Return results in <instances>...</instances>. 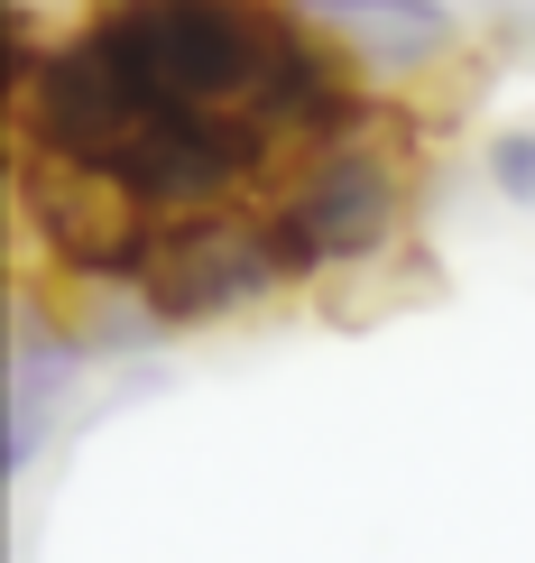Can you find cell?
Returning a JSON list of instances; mask_svg holds the SVG:
<instances>
[{
	"label": "cell",
	"instance_id": "6da1fadb",
	"mask_svg": "<svg viewBox=\"0 0 535 563\" xmlns=\"http://www.w3.org/2000/svg\"><path fill=\"white\" fill-rule=\"evenodd\" d=\"M398 121H360L352 139L314 148L305 167L268 195V241L287 260V287L305 277H342V268H369L406 222V157L388 148Z\"/></svg>",
	"mask_w": 535,
	"mask_h": 563
},
{
	"label": "cell",
	"instance_id": "7a4b0ae2",
	"mask_svg": "<svg viewBox=\"0 0 535 563\" xmlns=\"http://www.w3.org/2000/svg\"><path fill=\"white\" fill-rule=\"evenodd\" d=\"M277 287H287V260L268 241V203H249V213L167 222L130 277V305L138 323H222V314L268 305Z\"/></svg>",
	"mask_w": 535,
	"mask_h": 563
},
{
	"label": "cell",
	"instance_id": "3957f363",
	"mask_svg": "<svg viewBox=\"0 0 535 563\" xmlns=\"http://www.w3.org/2000/svg\"><path fill=\"white\" fill-rule=\"evenodd\" d=\"M323 37L369 75H425L453 56V0H296Z\"/></svg>",
	"mask_w": 535,
	"mask_h": 563
},
{
	"label": "cell",
	"instance_id": "277c9868",
	"mask_svg": "<svg viewBox=\"0 0 535 563\" xmlns=\"http://www.w3.org/2000/svg\"><path fill=\"white\" fill-rule=\"evenodd\" d=\"M490 176H499V195L535 203V130H499L490 139Z\"/></svg>",
	"mask_w": 535,
	"mask_h": 563
}]
</instances>
